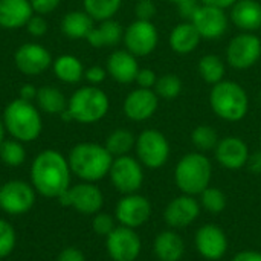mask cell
<instances>
[{"label": "cell", "instance_id": "7402d4cb", "mask_svg": "<svg viewBox=\"0 0 261 261\" xmlns=\"http://www.w3.org/2000/svg\"><path fill=\"white\" fill-rule=\"evenodd\" d=\"M34 15L29 0H0V28L20 29Z\"/></svg>", "mask_w": 261, "mask_h": 261}, {"label": "cell", "instance_id": "52a82bcc", "mask_svg": "<svg viewBox=\"0 0 261 261\" xmlns=\"http://www.w3.org/2000/svg\"><path fill=\"white\" fill-rule=\"evenodd\" d=\"M135 150L142 167L150 170L164 167L170 158V142L165 135L156 128H147L141 132V135L136 138Z\"/></svg>", "mask_w": 261, "mask_h": 261}, {"label": "cell", "instance_id": "60d3db41", "mask_svg": "<svg viewBox=\"0 0 261 261\" xmlns=\"http://www.w3.org/2000/svg\"><path fill=\"white\" fill-rule=\"evenodd\" d=\"M136 84L142 89H154L156 81H158V75L153 69H139L138 75H136Z\"/></svg>", "mask_w": 261, "mask_h": 261}, {"label": "cell", "instance_id": "7c38bea8", "mask_svg": "<svg viewBox=\"0 0 261 261\" xmlns=\"http://www.w3.org/2000/svg\"><path fill=\"white\" fill-rule=\"evenodd\" d=\"M261 57V40L252 32H243L234 37L226 49V60L229 66L245 70L257 64Z\"/></svg>", "mask_w": 261, "mask_h": 261}, {"label": "cell", "instance_id": "c3c4849f", "mask_svg": "<svg viewBox=\"0 0 261 261\" xmlns=\"http://www.w3.org/2000/svg\"><path fill=\"white\" fill-rule=\"evenodd\" d=\"M37 90H38V89H35L32 84H24V86H21L20 90H18V98L32 102V99L37 98Z\"/></svg>", "mask_w": 261, "mask_h": 261}, {"label": "cell", "instance_id": "7a4b0ae2", "mask_svg": "<svg viewBox=\"0 0 261 261\" xmlns=\"http://www.w3.org/2000/svg\"><path fill=\"white\" fill-rule=\"evenodd\" d=\"M113 159L115 158L104 145L95 142H80L72 147L67 156L72 174H75L83 182L93 184L109 176Z\"/></svg>", "mask_w": 261, "mask_h": 261}, {"label": "cell", "instance_id": "d6986e66", "mask_svg": "<svg viewBox=\"0 0 261 261\" xmlns=\"http://www.w3.org/2000/svg\"><path fill=\"white\" fill-rule=\"evenodd\" d=\"M200 214V203L194 196L182 194L174 197L165 208L164 220L171 229H184L196 222Z\"/></svg>", "mask_w": 261, "mask_h": 261}, {"label": "cell", "instance_id": "3957f363", "mask_svg": "<svg viewBox=\"0 0 261 261\" xmlns=\"http://www.w3.org/2000/svg\"><path fill=\"white\" fill-rule=\"evenodd\" d=\"M3 124L11 138L26 144L35 141L43 130L40 112L31 101L17 98L3 110Z\"/></svg>", "mask_w": 261, "mask_h": 261}, {"label": "cell", "instance_id": "f907efd6", "mask_svg": "<svg viewBox=\"0 0 261 261\" xmlns=\"http://www.w3.org/2000/svg\"><path fill=\"white\" fill-rule=\"evenodd\" d=\"M5 135H6V128H5L3 119H0V145H2V142L5 141Z\"/></svg>", "mask_w": 261, "mask_h": 261}, {"label": "cell", "instance_id": "d4e9b609", "mask_svg": "<svg viewBox=\"0 0 261 261\" xmlns=\"http://www.w3.org/2000/svg\"><path fill=\"white\" fill-rule=\"evenodd\" d=\"M200 40L202 37L199 31L196 29V26L191 21H184L173 28V31L170 32L168 43H170V47L176 54L187 55L197 49Z\"/></svg>", "mask_w": 261, "mask_h": 261}, {"label": "cell", "instance_id": "7bdbcfd3", "mask_svg": "<svg viewBox=\"0 0 261 261\" xmlns=\"http://www.w3.org/2000/svg\"><path fill=\"white\" fill-rule=\"evenodd\" d=\"M106 76H107V70L99 66H92L87 70H84V78L93 86L101 84L106 80Z\"/></svg>", "mask_w": 261, "mask_h": 261}, {"label": "cell", "instance_id": "9c48e42d", "mask_svg": "<svg viewBox=\"0 0 261 261\" xmlns=\"http://www.w3.org/2000/svg\"><path fill=\"white\" fill-rule=\"evenodd\" d=\"M109 177L115 190L121 194H133L138 193L144 184V168L138 159L128 154L119 156L113 159Z\"/></svg>", "mask_w": 261, "mask_h": 261}, {"label": "cell", "instance_id": "30bf717a", "mask_svg": "<svg viewBox=\"0 0 261 261\" xmlns=\"http://www.w3.org/2000/svg\"><path fill=\"white\" fill-rule=\"evenodd\" d=\"M37 199L34 187L24 180H9L0 185V210L9 216H23L29 213Z\"/></svg>", "mask_w": 261, "mask_h": 261}, {"label": "cell", "instance_id": "e575fe53", "mask_svg": "<svg viewBox=\"0 0 261 261\" xmlns=\"http://www.w3.org/2000/svg\"><path fill=\"white\" fill-rule=\"evenodd\" d=\"M154 92H156V95L161 99L173 101L182 92V81H180L179 76L171 75V73L158 76V81H156V86H154Z\"/></svg>", "mask_w": 261, "mask_h": 261}, {"label": "cell", "instance_id": "f5cc1de1", "mask_svg": "<svg viewBox=\"0 0 261 261\" xmlns=\"http://www.w3.org/2000/svg\"><path fill=\"white\" fill-rule=\"evenodd\" d=\"M260 142H261V138H260Z\"/></svg>", "mask_w": 261, "mask_h": 261}, {"label": "cell", "instance_id": "5b68a950", "mask_svg": "<svg viewBox=\"0 0 261 261\" xmlns=\"http://www.w3.org/2000/svg\"><path fill=\"white\" fill-rule=\"evenodd\" d=\"M213 112L228 122L242 121L249 110V98L246 90L236 81L223 80L213 86L210 93Z\"/></svg>", "mask_w": 261, "mask_h": 261}, {"label": "cell", "instance_id": "8fae6325", "mask_svg": "<svg viewBox=\"0 0 261 261\" xmlns=\"http://www.w3.org/2000/svg\"><path fill=\"white\" fill-rule=\"evenodd\" d=\"M106 249L113 261H135L142 251L138 232L127 226H116L106 237Z\"/></svg>", "mask_w": 261, "mask_h": 261}, {"label": "cell", "instance_id": "816d5d0a", "mask_svg": "<svg viewBox=\"0 0 261 261\" xmlns=\"http://www.w3.org/2000/svg\"><path fill=\"white\" fill-rule=\"evenodd\" d=\"M171 3H176V5H182V3H187V2H193V0H170Z\"/></svg>", "mask_w": 261, "mask_h": 261}, {"label": "cell", "instance_id": "cb8c5ba5", "mask_svg": "<svg viewBox=\"0 0 261 261\" xmlns=\"http://www.w3.org/2000/svg\"><path fill=\"white\" fill-rule=\"evenodd\" d=\"M153 249L159 261H180L185 254V243L176 231L170 229L156 236Z\"/></svg>", "mask_w": 261, "mask_h": 261}, {"label": "cell", "instance_id": "44dd1931", "mask_svg": "<svg viewBox=\"0 0 261 261\" xmlns=\"http://www.w3.org/2000/svg\"><path fill=\"white\" fill-rule=\"evenodd\" d=\"M107 73L121 84H128L136 80V75L139 72V64L136 61V57L125 50H115L107 58Z\"/></svg>", "mask_w": 261, "mask_h": 261}, {"label": "cell", "instance_id": "484cf974", "mask_svg": "<svg viewBox=\"0 0 261 261\" xmlns=\"http://www.w3.org/2000/svg\"><path fill=\"white\" fill-rule=\"evenodd\" d=\"M124 38L122 26L110 18L99 23V26H93L90 34L87 35V43L93 47H106V46H115Z\"/></svg>", "mask_w": 261, "mask_h": 261}, {"label": "cell", "instance_id": "681fc988", "mask_svg": "<svg viewBox=\"0 0 261 261\" xmlns=\"http://www.w3.org/2000/svg\"><path fill=\"white\" fill-rule=\"evenodd\" d=\"M203 5H208V6H216V8H220V9H226V8H231L237 0H200Z\"/></svg>", "mask_w": 261, "mask_h": 261}, {"label": "cell", "instance_id": "ffe728a7", "mask_svg": "<svg viewBox=\"0 0 261 261\" xmlns=\"http://www.w3.org/2000/svg\"><path fill=\"white\" fill-rule=\"evenodd\" d=\"M249 154L248 144L237 136L223 138L216 147V159L226 170H240L246 167Z\"/></svg>", "mask_w": 261, "mask_h": 261}, {"label": "cell", "instance_id": "d6a6232c", "mask_svg": "<svg viewBox=\"0 0 261 261\" xmlns=\"http://www.w3.org/2000/svg\"><path fill=\"white\" fill-rule=\"evenodd\" d=\"M26 159V150L23 142L17 139H5L0 145V161L6 167L17 168L20 167Z\"/></svg>", "mask_w": 261, "mask_h": 261}, {"label": "cell", "instance_id": "b9f144b4", "mask_svg": "<svg viewBox=\"0 0 261 261\" xmlns=\"http://www.w3.org/2000/svg\"><path fill=\"white\" fill-rule=\"evenodd\" d=\"M29 2H31L34 12L40 15H47L54 12L61 3V0H29Z\"/></svg>", "mask_w": 261, "mask_h": 261}, {"label": "cell", "instance_id": "7dc6e473", "mask_svg": "<svg viewBox=\"0 0 261 261\" xmlns=\"http://www.w3.org/2000/svg\"><path fill=\"white\" fill-rule=\"evenodd\" d=\"M246 167L254 174H261V151H255V153L249 154V159H248Z\"/></svg>", "mask_w": 261, "mask_h": 261}, {"label": "cell", "instance_id": "ee69618b", "mask_svg": "<svg viewBox=\"0 0 261 261\" xmlns=\"http://www.w3.org/2000/svg\"><path fill=\"white\" fill-rule=\"evenodd\" d=\"M57 261H86V257H84V254H83L78 248H75V246H67V248H64V249L58 254Z\"/></svg>", "mask_w": 261, "mask_h": 261}, {"label": "cell", "instance_id": "4316f807", "mask_svg": "<svg viewBox=\"0 0 261 261\" xmlns=\"http://www.w3.org/2000/svg\"><path fill=\"white\" fill-rule=\"evenodd\" d=\"M93 18L86 11H72L63 17L61 29L63 34L72 40L87 38L90 31L93 29Z\"/></svg>", "mask_w": 261, "mask_h": 261}, {"label": "cell", "instance_id": "ac0fdd59", "mask_svg": "<svg viewBox=\"0 0 261 261\" xmlns=\"http://www.w3.org/2000/svg\"><path fill=\"white\" fill-rule=\"evenodd\" d=\"M159 106V96L153 89L138 87L132 90L124 99V113L128 119L135 122H142L150 119Z\"/></svg>", "mask_w": 261, "mask_h": 261}, {"label": "cell", "instance_id": "1f68e13d", "mask_svg": "<svg viewBox=\"0 0 261 261\" xmlns=\"http://www.w3.org/2000/svg\"><path fill=\"white\" fill-rule=\"evenodd\" d=\"M84 11L96 21H104L113 18L119 11L122 0H83Z\"/></svg>", "mask_w": 261, "mask_h": 261}, {"label": "cell", "instance_id": "603a6c76", "mask_svg": "<svg viewBox=\"0 0 261 261\" xmlns=\"http://www.w3.org/2000/svg\"><path fill=\"white\" fill-rule=\"evenodd\" d=\"M231 20L243 32L261 28V3L257 0H237L231 6Z\"/></svg>", "mask_w": 261, "mask_h": 261}, {"label": "cell", "instance_id": "83f0119b", "mask_svg": "<svg viewBox=\"0 0 261 261\" xmlns=\"http://www.w3.org/2000/svg\"><path fill=\"white\" fill-rule=\"evenodd\" d=\"M52 69L55 76L67 84H75L80 83L84 76V67L83 63L73 57V55H60L57 60L52 63Z\"/></svg>", "mask_w": 261, "mask_h": 261}, {"label": "cell", "instance_id": "9a60e30c", "mask_svg": "<svg viewBox=\"0 0 261 261\" xmlns=\"http://www.w3.org/2000/svg\"><path fill=\"white\" fill-rule=\"evenodd\" d=\"M14 61L17 69L28 75V76H37L46 72L52 66V57L49 50L38 44V43H24L21 44L14 55Z\"/></svg>", "mask_w": 261, "mask_h": 261}, {"label": "cell", "instance_id": "f546056e", "mask_svg": "<svg viewBox=\"0 0 261 261\" xmlns=\"http://www.w3.org/2000/svg\"><path fill=\"white\" fill-rule=\"evenodd\" d=\"M135 144H136V138L133 136L130 130L116 128L107 136L104 147L109 150V153L113 158H119V156L128 154L135 148Z\"/></svg>", "mask_w": 261, "mask_h": 261}, {"label": "cell", "instance_id": "74e56055", "mask_svg": "<svg viewBox=\"0 0 261 261\" xmlns=\"http://www.w3.org/2000/svg\"><path fill=\"white\" fill-rule=\"evenodd\" d=\"M92 228L93 231L98 234V236H102V237H107L115 228V217H112L110 214L107 213H98L93 216V220H92Z\"/></svg>", "mask_w": 261, "mask_h": 261}, {"label": "cell", "instance_id": "e0dca14e", "mask_svg": "<svg viewBox=\"0 0 261 261\" xmlns=\"http://www.w3.org/2000/svg\"><path fill=\"white\" fill-rule=\"evenodd\" d=\"M190 21L196 26L200 37L205 40H217L228 29V17L225 9L216 6H199Z\"/></svg>", "mask_w": 261, "mask_h": 261}, {"label": "cell", "instance_id": "8d00e7d4", "mask_svg": "<svg viewBox=\"0 0 261 261\" xmlns=\"http://www.w3.org/2000/svg\"><path fill=\"white\" fill-rule=\"evenodd\" d=\"M15 245H17V232L14 226L8 220L0 219V260L11 255Z\"/></svg>", "mask_w": 261, "mask_h": 261}, {"label": "cell", "instance_id": "2e32d148", "mask_svg": "<svg viewBox=\"0 0 261 261\" xmlns=\"http://www.w3.org/2000/svg\"><path fill=\"white\" fill-rule=\"evenodd\" d=\"M197 252L208 261H219L228 252V237L225 231L213 223L200 226L194 237Z\"/></svg>", "mask_w": 261, "mask_h": 261}, {"label": "cell", "instance_id": "d590c367", "mask_svg": "<svg viewBox=\"0 0 261 261\" xmlns=\"http://www.w3.org/2000/svg\"><path fill=\"white\" fill-rule=\"evenodd\" d=\"M226 205H228V199L220 188L210 185L200 194V206L211 214H220L226 208Z\"/></svg>", "mask_w": 261, "mask_h": 261}, {"label": "cell", "instance_id": "4fadbf2b", "mask_svg": "<svg viewBox=\"0 0 261 261\" xmlns=\"http://www.w3.org/2000/svg\"><path fill=\"white\" fill-rule=\"evenodd\" d=\"M124 44L128 52L135 57H147L150 55L159 41V34L156 26L147 20H135L124 31Z\"/></svg>", "mask_w": 261, "mask_h": 261}, {"label": "cell", "instance_id": "ba28073f", "mask_svg": "<svg viewBox=\"0 0 261 261\" xmlns=\"http://www.w3.org/2000/svg\"><path fill=\"white\" fill-rule=\"evenodd\" d=\"M61 206H70L83 216H95L102 210L104 194L93 182H81L70 185V188L58 197Z\"/></svg>", "mask_w": 261, "mask_h": 261}, {"label": "cell", "instance_id": "f6af8a7d", "mask_svg": "<svg viewBox=\"0 0 261 261\" xmlns=\"http://www.w3.org/2000/svg\"><path fill=\"white\" fill-rule=\"evenodd\" d=\"M231 261H261V252L254 249H245L237 252Z\"/></svg>", "mask_w": 261, "mask_h": 261}, {"label": "cell", "instance_id": "f1b7e54d", "mask_svg": "<svg viewBox=\"0 0 261 261\" xmlns=\"http://www.w3.org/2000/svg\"><path fill=\"white\" fill-rule=\"evenodd\" d=\"M38 107L49 115H61L67 109V101L63 92L52 86H43L37 90Z\"/></svg>", "mask_w": 261, "mask_h": 261}, {"label": "cell", "instance_id": "bcb514c9", "mask_svg": "<svg viewBox=\"0 0 261 261\" xmlns=\"http://www.w3.org/2000/svg\"><path fill=\"white\" fill-rule=\"evenodd\" d=\"M177 6H179L180 15H182L184 18H188V21L193 18V15H194L196 9L199 8V5H197V2H196V0H193V2H187V3L177 5Z\"/></svg>", "mask_w": 261, "mask_h": 261}, {"label": "cell", "instance_id": "5bb4252c", "mask_svg": "<svg viewBox=\"0 0 261 261\" xmlns=\"http://www.w3.org/2000/svg\"><path fill=\"white\" fill-rule=\"evenodd\" d=\"M151 216V203L145 196L138 193L124 194L115 208V219L119 225L136 229L148 222Z\"/></svg>", "mask_w": 261, "mask_h": 261}, {"label": "cell", "instance_id": "277c9868", "mask_svg": "<svg viewBox=\"0 0 261 261\" xmlns=\"http://www.w3.org/2000/svg\"><path fill=\"white\" fill-rule=\"evenodd\" d=\"M211 177V161L200 151L182 156L174 170L176 187L188 196H200L210 187Z\"/></svg>", "mask_w": 261, "mask_h": 261}, {"label": "cell", "instance_id": "ab89813d", "mask_svg": "<svg viewBox=\"0 0 261 261\" xmlns=\"http://www.w3.org/2000/svg\"><path fill=\"white\" fill-rule=\"evenodd\" d=\"M47 21L44 20L43 15L35 14L29 18V21L26 23V29L32 37H43L47 32Z\"/></svg>", "mask_w": 261, "mask_h": 261}, {"label": "cell", "instance_id": "4dcf8cb0", "mask_svg": "<svg viewBox=\"0 0 261 261\" xmlns=\"http://www.w3.org/2000/svg\"><path fill=\"white\" fill-rule=\"evenodd\" d=\"M199 73L203 78L205 83L214 86L220 81H223L225 76V63L219 55L208 54L200 58L199 61Z\"/></svg>", "mask_w": 261, "mask_h": 261}, {"label": "cell", "instance_id": "836d02e7", "mask_svg": "<svg viewBox=\"0 0 261 261\" xmlns=\"http://www.w3.org/2000/svg\"><path fill=\"white\" fill-rule=\"evenodd\" d=\"M191 141L193 145L202 153V151L216 150L220 139L216 128H213L211 125H197L191 133Z\"/></svg>", "mask_w": 261, "mask_h": 261}, {"label": "cell", "instance_id": "f35d334b", "mask_svg": "<svg viewBox=\"0 0 261 261\" xmlns=\"http://www.w3.org/2000/svg\"><path fill=\"white\" fill-rule=\"evenodd\" d=\"M135 14L138 20H147L151 21V18L156 15V5L153 0H138L135 5Z\"/></svg>", "mask_w": 261, "mask_h": 261}, {"label": "cell", "instance_id": "8992f818", "mask_svg": "<svg viewBox=\"0 0 261 261\" xmlns=\"http://www.w3.org/2000/svg\"><path fill=\"white\" fill-rule=\"evenodd\" d=\"M110 109L107 93L96 86H84L73 92L67 101V112L72 121L80 124H95L101 121Z\"/></svg>", "mask_w": 261, "mask_h": 261}, {"label": "cell", "instance_id": "6da1fadb", "mask_svg": "<svg viewBox=\"0 0 261 261\" xmlns=\"http://www.w3.org/2000/svg\"><path fill=\"white\" fill-rule=\"evenodd\" d=\"M31 185L34 190L47 197L57 199L70 188L72 170L67 158L57 150L40 151L31 164Z\"/></svg>", "mask_w": 261, "mask_h": 261}]
</instances>
